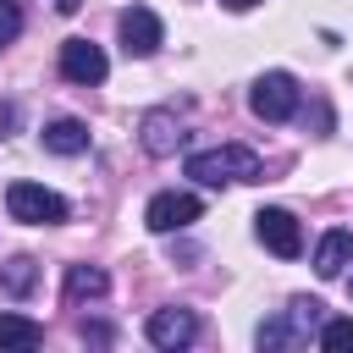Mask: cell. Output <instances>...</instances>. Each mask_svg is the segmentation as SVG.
Masks as SVG:
<instances>
[{
  "label": "cell",
  "instance_id": "1",
  "mask_svg": "<svg viewBox=\"0 0 353 353\" xmlns=\"http://www.w3.org/2000/svg\"><path fill=\"white\" fill-rule=\"evenodd\" d=\"M320 325H325V303H320V298H292L281 314H270V320L254 331V342H259L265 353H276V347H303L309 336H320Z\"/></svg>",
  "mask_w": 353,
  "mask_h": 353
},
{
  "label": "cell",
  "instance_id": "2",
  "mask_svg": "<svg viewBox=\"0 0 353 353\" xmlns=\"http://www.w3.org/2000/svg\"><path fill=\"white\" fill-rule=\"evenodd\" d=\"M188 176L204 188H226V182H259V154L248 143H221V149H199L188 154Z\"/></svg>",
  "mask_w": 353,
  "mask_h": 353
},
{
  "label": "cell",
  "instance_id": "3",
  "mask_svg": "<svg viewBox=\"0 0 353 353\" xmlns=\"http://www.w3.org/2000/svg\"><path fill=\"white\" fill-rule=\"evenodd\" d=\"M6 215L22 226H61L66 221V199L44 182H11L6 188Z\"/></svg>",
  "mask_w": 353,
  "mask_h": 353
},
{
  "label": "cell",
  "instance_id": "4",
  "mask_svg": "<svg viewBox=\"0 0 353 353\" xmlns=\"http://www.w3.org/2000/svg\"><path fill=\"white\" fill-rule=\"evenodd\" d=\"M248 110L259 121H292L298 116V83L292 72H259L248 88Z\"/></svg>",
  "mask_w": 353,
  "mask_h": 353
},
{
  "label": "cell",
  "instance_id": "5",
  "mask_svg": "<svg viewBox=\"0 0 353 353\" xmlns=\"http://www.w3.org/2000/svg\"><path fill=\"white\" fill-rule=\"evenodd\" d=\"M199 215H204V199H199V193H176V188H171V193H154V199H149V210H143V226L165 237V232H182V226H193Z\"/></svg>",
  "mask_w": 353,
  "mask_h": 353
},
{
  "label": "cell",
  "instance_id": "6",
  "mask_svg": "<svg viewBox=\"0 0 353 353\" xmlns=\"http://www.w3.org/2000/svg\"><path fill=\"white\" fill-rule=\"evenodd\" d=\"M254 237L276 254V259H298L303 254V232H298V221H292V210H259L254 215Z\"/></svg>",
  "mask_w": 353,
  "mask_h": 353
},
{
  "label": "cell",
  "instance_id": "7",
  "mask_svg": "<svg viewBox=\"0 0 353 353\" xmlns=\"http://www.w3.org/2000/svg\"><path fill=\"white\" fill-rule=\"evenodd\" d=\"M105 72H110V61H105V50H99L94 39H66V44H61V77H66V83L94 88V83H105Z\"/></svg>",
  "mask_w": 353,
  "mask_h": 353
},
{
  "label": "cell",
  "instance_id": "8",
  "mask_svg": "<svg viewBox=\"0 0 353 353\" xmlns=\"http://www.w3.org/2000/svg\"><path fill=\"white\" fill-rule=\"evenodd\" d=\"M116 28H121V50H127V55H138V61H143V55H154V50L165 44V28H160V17H154L149 6L121 11V22H116Z\"/></svg>",
  "mask_w": 353,
  "mask_h": 353
},
{
  "label": "cell",
  "instance_id": "9",
  "mask_svg": "<svg viewBox=\"0 0 353 353\" xmlns=\"http://www.w3.org/2000/svg\"><path fill=\"white\" fill-rule=\"evenodd\" d=\"M143 336H149L154 347L176 353V347H188V342L199 336V314H193V309H154L149 325H143Z\"/></svg>",
  "mask_w": 353,
  "mask_h": 353
},
{
  "label": "cell",
  "instance_id": "10",
  "mask_svg": "<svg viewBox=\"0 0 353 353\" xmlns=\"http://www.w3.org/2000/svg\"><path fill=\"white\" fill-rule=\"evenodd\" d=\"M138 143H143L154 160L176 154V143H182V127H176V116H171V110H143V121H138Z\"/></svg>",
  "mask_w": 353,
  "mask_h": 353
},
{
  "label": "cell",
  "instance_id": "11",
  "mask_svg": "<svg viewBox=\"0 0 353 353\" xmlns=\"http://www.w3.org/2000/svg\"><path fill=\"white\" fill-rule=\"evenodd\" d=\"M353 265V232H342V226H331L320 243H314V276H325V281H336L342 270Z\"/></svg>",
  "mask_w": 353,
  "mask_h": 353
},
{
  "label": "cell",
  "instance_id": "12",
  "mask_svg": "<svg viewBox=\"0 0 353 353\" xmlns=\"http://www.w3.org/2000/svg\"><path fill=\"white\" fill-rule=\"evenodd\" d=\"M44 149H50V154H83V149H88V121H77V116L44 121Z\"/></svg>",
  "mask_w": 353,
  "mask_h": 353
},
{
  "label": "cell",
  "instance_id": "13",
  "mask_svg": "<svg viewBox=\"0 0 353 353\" xmlns=\"http://www.w3.org/2000/svg\"><path fill=\"white\" fill-rule=\"evenodd\" d=\"M105 292H110V276L99 265H66V303H88Z\"/></svg>",
  "mask_w": 353,
  "mask_h": 353
},
{
  "label": "cell",
  "instance_id": "14",
  "mask_svg": "<svg viewBox=\"0 0 353 353\" xmlns=\"http://www.w3.org/2000/svg\"><path fill=\"white\" fill-rule=\"evenodd\" d=\"M33 281H39V259H33V254H17V259L0 265V292H6V298H28Z\"/></svg>",
  "mask_w": 353,
  "mask_h": 353
},
{
  "label": "cell",
  "instance_id": "15",
  "mask_svg": "<svg viewBox=\"0 0 353 353\" xmlns=\"http://www.w3.org/2000/svg\"><path fill=\"white\" fill-rule=\"evenodd\" d=\"M44 342V325L39 320H28V314H0V347H39Z\"/></svg>",
  "mask_w": 353,
  "mask_h": 353
},
{
  "label": "cell",
  "instance_id": "16",
  "mask_svg": "<svg viewBox=\"0 0 353 353\" xmlns=\"http://www.w3.org/2000/svg\"><path fill=\"white\" fill-rule=\"evenodd\" d=\"M320 347L325 353H353V320H325L320 325Z\"/></svg>",
  "mask_w": 353,
  "mask_h": 353
},
{
  "label": "cell",
  "instance_id": "17",
  "mask_svg": "<svg viewBox=\"0 0 353 353\" xmlns=\"http://www.w3.org/2000/svg\"><path fill=\"white\" fill-rule=\"evenodd\" d=\"M17 33H22V11H17V0H0V50L17 44Z\"/></svg>",
  "mask_w": 353,
  "mask_h": 353
},
{
  "label": "cell",
  "instance_id": "18",
  "mask_svg": "<svg viewBox=\"0 0 353 353\" xmlns=\"http://www.w3.org/2000/svg\"><path fill=\"white\" fill-rule=\"evenodd\" d=\"M50 6H55V11H61V17H72V11H77V6H83V0H50Z\"/></svg>",
  "mask_w": 353,
  "mask_h": 353
},
{
  "label": "cell",
  "instance_id": "19",
  "mask_svg": "<svg viewBox=\"0 0 353 353\" xmlns=\"http://www.w3.org/2000/svg\"><path fill=\"white\" fill-rule=\"evenodd\" d=\"M221 6H226V11H254L259 0H221Z\"/></svg>",
  "mask_w": 353,
  "mask_h": 353
}]
</instances>
